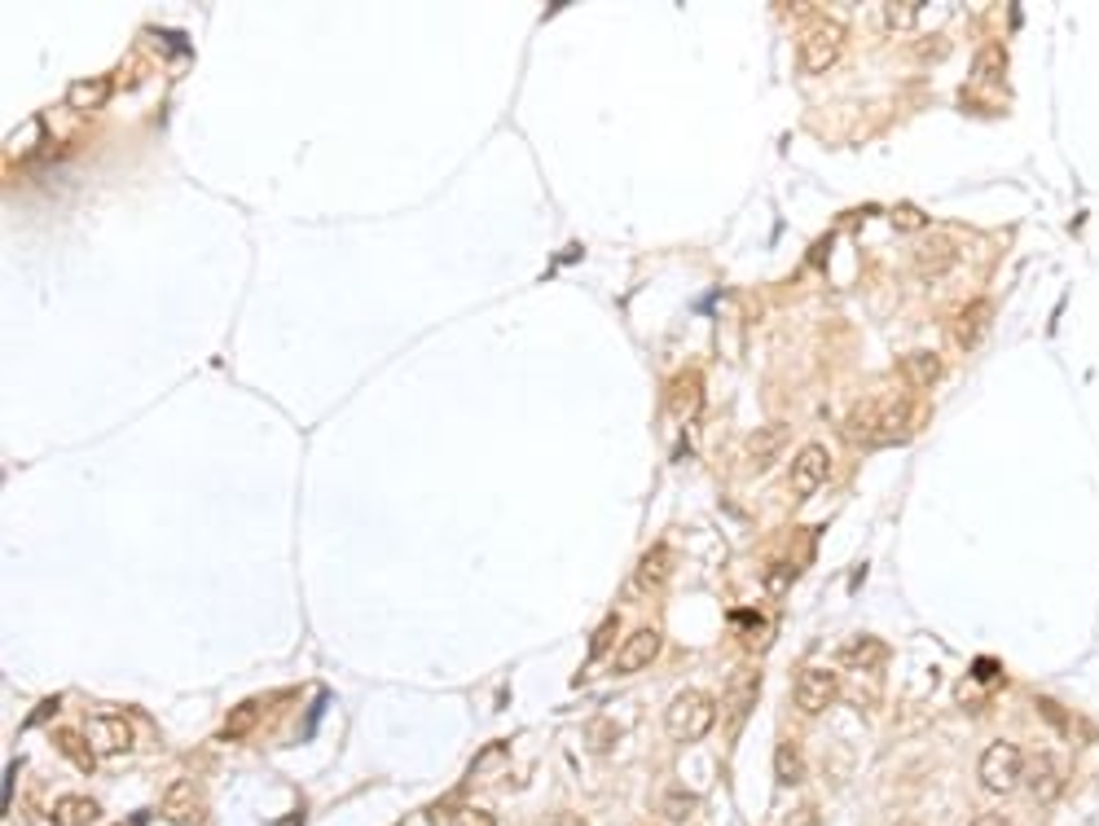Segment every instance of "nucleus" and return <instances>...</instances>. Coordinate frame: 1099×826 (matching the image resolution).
Segmentation results:
<instances>
[{
  "instance_id": "obj_1",
  "label": "nucleus",
  "mask_w": 1099,
  "mask_h": 826,
  "mask_svg": "<svg viewBox=\"0 0 1099 826\" xmlns=\"http://www.w3.org/2000/svg\"><path fill=\"white\" fill-rule=\"evenodd\" d=\"M915 422V400L911 396H871L858 400L845 418V436L858 445H885V440H902Z\"/></svg>"
},
{
  "instance_id": "obj_2",
  "label": "nucleus",
  "mask_w": 1099,
  "mask_h": 826,
  "mask_svg": "<svg viewBox=\"0 0 1099 826\" xmlns=\"http://www.w3.org/2000/svg\"><path fill=\"white\" fill-rule=\"evenodd\" d=\"M713 725H718V703L704 690H682L664 712V730L678 743H700Z\"/></svg>"
},
{
  "instance_id": "obj_3",
  "label": "nucleus",
  "mask_w": 1099,
  "mask_h": 826,
  "mask_svg": "<svg viewBox=\"0 0 1099 826\" xmlns=\"http://www.w3.org/2000/svg\"><path fill=\"white\" fill-rule=\"evenodd\" d=\"M845 40H849V27L840 18H831V13H818L800 35V66L814 71V75L836 66V57L845 53Z\"/></svg>"
},
{
  "instance_id": "obj_4",
  "label": "nucleus",
  "mask_w": 1099,
  "mask_h": 826,
  "mask_svg": "<svg viewBox=\"0 0 1099 826\" xmlns=\"http://www.w3.org/2000/svg\"><path fill=\"white\" fill-rule=\"evenodd\" d=\"M981 787L985 792H994V796H1007V792H1016V783L1025 778V756H1021V747L1016 743H990L985 752H981Z\"/></svg>"
},
{
  "instance_id": "obj_5",
  "label": "nucleus",
  "mask_w": 1099,
  "mask_h": 826,
  "mask_svg": "<svg viewBox=\"0 0 1099 826\" xmlns=\"http://www.w3.org/2000/svg\"><path fill=\"white\" fill-rule=\"evenodd\" d=\"M827 471H831V458L823 445H805L787 471V489L796 496H814L823 484H827Z\"/></svg>"
},
{
  "instance_id": "obj_6",
  "label": "nucleus",
  "mask_w": 1099,
  "mask_h": 826,
  "mask_svg": "<svg viewBox=\"0 0 1099 826\" xmlns=\"http://www.w3.org/2000/svg\"><path fill=\"white\" fill-rule=\"evenodd\" d=\"M836 690H840L836 672L809 668V672H800V681H796V708H800L805 717H818V712H827V708L836 703Z\"/></svg>"
},
{
  "instance_id": "obj_7",
  "label": "nucleus",
  "mask_w": 1099,
  "mask_h": 826,
  "mask_svg": "<svg viewBox=\"0 0 1099 826\" xmlns=\"http://www.w3.org/2000/svg\"><path fill=\"white\" fill-rule=\"evenodd\" d=\"M88 743L97 756H124L133 747V725L119 712H102L88 721Z\"/></svg>"
},
{
  "instance_id": "obj_8",
  "label": "nucleus",
  "mask_w": 1099,
  "mask_h": 826,
  "mask_svg": "<svg viewBox=\"0 0 1099 826\" xmlns=\"http://www.w3.org/2000/svg\"><path fill=\"white\" fill-rule=\"evenodd\" d=\"M959 264V242L950 233H923L915 251V273L919 278H945Z\"/></svg>"
},
{
  "instance_id": "obj_9",
  "label": "nucleus",
  "mask_w": 1099,
  "mask_h": 826,
  "mask_svg": "<svg viewBox=\"0 0 1099 826\" xmlns=\"http://www.w3.org/2000/svg\"><path fill=\"white\" fill-rule=\"evenodd\" d=\"M1025 783H1029V792H1034L1043 805H1051V801L1065 792V765H1060L1051 752H1034V756L1025 761Z\"/></svg>"
},
{
  "instance_id": "obj_10",
  "label": "nucleus",
  "mask_w": 1099,
  "mask_h": 826,
  "mask_svg": "<svg viewBox=\"0 0 1099 826\" xmlns=\"http://www.w3.org/2000/svg\"><path fill=\"white\" fill-rule=\"evenodd\" d=\"M990 326H994V304H990V300H972V304L950 322V338H954L959 352H972V347L990 334Z\"/></svg>"
},
{
  "instance_id": "obj_11",
  "label": "nucleus",
  "mask_w": 1099,
  "mask_h": 826,
  "mask_svg": "<svg viewBox=\"0 0 1099 826\" xmlns=\"http://www.w3.org/2000/svg\"><path fill=\"white\" fill-rule=\"evenodd\" d=\"M202 814H207V805H202V792L193 787V783H172L168 792H164V818L172 826H198L202 823Z\"/></svg>"
},
{
  "instance_id": "obj_12",
  "label": "nucleus",
  "mask_w": 1099,
  "mask_h": 826,
  "mask_svg": "<svg viewBox=\"0 0 1099 826\" xmlns=\"http://www.w3.org/2000/svg\"><path fill=\"white\" fill-rule=\"evenodd\" d=\"M673 572H678V554H673V545H651L642 558H638V572H634V581H638V589H660V585H669L673 581Z\"/></svg>"
},
{
  "instance_id": "obj_13",
  "label": "nucleus",
  "mask_w": 1099,
  "mask_h": 826,
  "mask_svg": "<svg viewBox=\"0 0 1099 826\" xmlns=\"http://www.w3.org/2000/svg\"><path fill=\"white\" fill-rule=\"evenodd\" d=\"M656 656H660V634H656V629H638V634L625 638V647L616 651L611 668H616V672H642Z\"/></svg>"
},
{
  "instance_id": "obj_14",
  "label": "nucleus",
  "mask_w": 1099,
  "mask_h": 826,
  "mask_svg": "<svg viewBox=\"0 0 1099 826\" xmlns=\"http://www.w3.org/2000/svg\"><path fill=\"white\" fill-rule=\"evenodd\" d=\"M783 440H787V427H778V422H770V427H756V431L747 436V449H743L747 467H752V471H765V467L774 462V453L783 449Z\"/></svg>"
},
{
  "instance_id": "obj_15",
  "label": "nucleus",
  "mask_w": 1099,
  "mask_h": 826,
  "mask_svg": "<svg viewBox=\"0 0 1099 826\" xmlns=\"http://www.w3.org/2000/svg\"><path fill=\"white\" fill-rule=\"evenodd\" d=\"M111 93H115V80H111V75L75 80V84L66 88V106H71V111H102V106L111 102Z\"/></svg>"
},
{
  "instance_id": "obj_16",
  "label": "nucleus",
  "mask_w": 1099,
  "mask_h": 826,
  "mask_svg": "<svg viewBox=\"0 0 1099 826\" xmlns=\"http://www.w3.org/2000/svg\"><path fill=\"white\" fill-rule=\"evenodd\" d=\"M885 660H889V647L880 638H871V634L845 642V651H840V663L854 668V672H871V668H880Z\"/></svg>"
},
{
  "instance_id": "obj_17",
  "label": "nucleus",
  "mask_w": 1099,
  "mask_h": 826,
  "mask_svg": "<svg viewBox=\"0 0 1099 826\" xmlns=\"http://www.w3.org/2000/svg\"><path fill=\"white\" fill-rule=\"evenodd\" d=\"M53 747H57V752H62V756H66V761H71L75 770H84V774H88V770L97 765V752H93L88 734H80L75 725H62V730L53 734Z\"/></svg>"
},
{
  "instance_id": "obj_18",
  "label": "nucleus",
  "mask_w": 1099,
  "mask_h": 826,
  "mask_svg": "<svg viewBox=\"0 0 1099 826\" xmlns=\"http://www.w3.org/2000/svg\"><path fill=\"white\" fill-rule=\"evenodd\" d=\"M102 818V805L93 796H62L53 805V826H93Z\"/></svg>"
},
{
  "instance_id": "obj_19",
  "label": "nucleus",
  "mask_w": 1099,
  "mask_h": 826,
  "mask_svg": "<svg viewBox=\"0 0 1099 826\" xmlns=\"http://www.w3.org/2000/svg\"><path fill=\"white\" fill-rule=\"evenodd\" d=\"M902 374H907L915 387H932V383L941 378V356H936V352H911V356L902 360Z\"/></svg>"
},
{
  "instance_id": "obj_20",
  "label": "nucleus",
  "mask_w": 1099,
  "mask_h": 826,
  "mask_svg": "<svg viewBox=\"0 0 1099 826\" xmlns=\"http://www.w3.org/2000/svg\"><path fill=\"white\" fill-rule=\"evenodd\" d=\"M774 774H778L787 787H796V783L805 778V761H800V747H796V743H778V752H774Z\"/></svg>"
},
{
  "instance_id": "obj_21",
  "label": "nucleus",
  "mask_w": 1099,
  "mask_h": 826,
  "mask_svg": "<svg viewBox=\"0 0 1099 826\" xmlns=\"http://www.w3.org/2000/svg\"><path fill=\"white\" fill-rule=\"evenodd\" d=\"M919 13H923V4H919V0H893V4H885V22H889L893 31L915 27Z\"/></svg>"
},
{
  "instance_id": "obj_22",
  "label": "nucleus",
  "mask_w": 1099,
  "mask_h": 826,
  "mask_svg": "<svg viewBox=\"0 0 1099 826\" xmlns=\"http://www.w3.org/2000/svg\"><path fill=\"white\" fill-rule=\"evenodd\" d=\"M893 229H902V233H923V229H928V216L919 211L915 202H898V207H893Z\"/></svg>"
},
{
  "instance_id": "obj_23",
  "label": "nucleus",
  "mask_w": 1099,
  "mask_h": 826,
  "mask_svg": "<svg viewBox=\"0 0 1099 826\" xmlns=\"http://www.w3.org/2000/svg\"><path fill=\"white\" fill-rule=\"evenodd\" d=\"M1003 66H1007V53L994 44V49H981V57H976V80H990V75H1003Z\"/></svg>"
},
{
  "instance_id": "obj_24",
  "label": "nucleus",
  "mask_w": 1099,
  "mask_h": 826,
  "mask_svg": "<svg viewBox=\"0 0 1099 826\" xmlns=\"http://www.w3.org/2000/svg\"><path fill=\"white\" fill-rule=\"evenodd\" d=\"M251 717H255V708H251V703H242V708H233V717H229V725H224V730H220V739H238V734H247V730H251V725H255V721H251Z\"/></svg>"
},
{
  "instance_id": "obj_25",
  "label": "nucleus",
  "mask_w": 1099,
  "mask_h": 826,
  "mask_svg": "<svg viewBox=\"0 0 1099 826\" xmlns=\"http://www.w3.org/2000/svg\"><path fill=\"white\" fill-rule=\"evenodd\" d=\"M691 809H695V796H669V801H664V818H669V823L691 818Z\"/></svg>"
},
{
  "instance_id": "obj_26",
  "label": "nucleus",
  "mask_w": 1099,
  "mask_h": 826,
  "mask_svg": "<svg viewBox=\"0 0 1099 826\" xmlns=\"http://www.w3.org/2000/svg\"><path fill=\"white\" fill-rule=\"evenodd\" d=\"M449 826H498V818L489 809H462Z\"/></svg>"
},
{
  "instance_id": "obj_27",
  "label": "nucleus",
  "mask_w": 1099,
  "mask_h": 826,
  "mask_svg": "<svg viewBox=\"0 0 1099 826\" xmlns=\"http://www.w3.org/2000/svg\"><path fill=\"white\" fill-rule=\"evenodd\" d=\"M1038 712H1047V717H1051V725H1056V730H1065V725H1069V717H1065V712H1060V708H1056V703H1051V699H1038Z\"/></svg>"
},
{
  "instance_id": "obj_28",
  "label": "nucleus",
  "mask_w": 1099,
  "mask_h": 826,
  "mask_svg": "<svg viewBox=\"0 0 1099 826\" xmlns=\"http://www.w3.org/2000/svg\"><path fill=\"white\" fill-rule=\"evenodd\" d=\"M546 826H589L585 818H576V814H554Z\"/></svg>"
},
{
  "instance_id": "obj_29",
  "label": "nucleus",
  "mask_w": 1099,
  "mask_h": 826,
  "mask_svg": "<svg viewBox=\"0 0 1099 826\" xmlns=\"http://www.w3.org/2000/svg\"><path fill=\"white\" fill-rule=\"evenodd\" d=\"M972 826H1007V818H998V814H985V818H976Z\"/></svg>"
}]
</instances>
